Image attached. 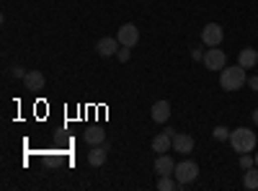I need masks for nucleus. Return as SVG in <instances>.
<instances>
[{
	"instance_id": "393cba45",
	"label": "nucleus",
	"mask_w": 258,
	"mask_h": 191,
	"mask_svg": "<svg viewBox=\"0 0 258 191\" xmlns=\"http://www.w3.org/2000/svg\"><path fill=\"white\" fill-rule=\"evenodd\" d=\"M253 158H255V165H258V153H255V155H253Z\"/></svg>"
},
{
	"instance_id": "6e6552de",
	"label": "nucleus",
	"mask_w": 258,
	"mask_h": 191,
	"mask_svg": "<svg viewBox=\"0 0 258 191\" xmlns=\"http://www.w3.org/2000/svg\"><path fill=\"white\" fill-rule=\"evenodd\" d=\"M150 116H153L155 124H168V119H170V103L168 101H155L153 109H150Z\"/></svg>"
},
{
	"instance_id": "f257e3e1",
	"label": "nucleus",
	"mask_w": 258,
	"mask_h": 191,
	"mask_svg": "<svg viewBox=\"0 0 258 191\" xmlns=\"http://www.w3.org/2000/svg\"><path fill=\"white\" fill-rule=\"evenodd\" d=\"M248 83L245 78V68L243 65H225L220 70V86L222 91H240Z\"/></svg>"
},
{
	"instance_id": "f8f14e48",
	"label": "nucleus",
	"mask_w": 258,
	"mask_h": 191,
	"mask_svg": "<svg viewBox=\"0 0 258 191\" xmlns=\"http://www.w3.org/2000/svg\"><path fill=\"white\" fill-rule=\"evenodd\" d=\"M238 65H243L245 70L255 68V65H258V52H255V49H250V47L240 49V54H238Z\"/></svg>"
},
{
	"instance_id": "4468645a",
	"label": "nucleus",
	"mask_w": 258,
	"mask_h": 191,
	"mask_svg": "<svg viewBox=\"0 0 258 191\" xmlns=\"http://www.w3.org/2000/svg\"><path fill=\"white\" fill-rule=\"evenodd\" d=\"M106 147L103 145H96V147H91V153H88V163L93 165V168H101L103 163H106Z\"/></svg>"
},
{
	"instance_id": "f3484780",
	"label": "nucleus",
	"mask_w": 258,
	"mask_h": 191,
	"mask_svg": "<svg viewBox=\"0 0 258 191\" xmlns=\"http://www.w3.org/2000/svg\"><path fill=\"white\" fill-rule=\"evenodd\" d=\"M158 188H160V191H176V188H181V186H178L176 176H158Z\"/></svg>"
},
{
	"instance_id": "6ab92c4d",
	"label": "nucleus",
	"mask_w": 258,
	"mask_h": 191,
	"mask_svg": "<svg viewBox=\"0 0 258 191\" xmlns=\"http://www.w3.org/2000/svg\"><path fill=\"white\" fill-rule=\"evenodd\" d=\"M253 165H255V158L248 155V153H243L240 155V168H243V171H248V168H253Z\"/></svg>"
},
{
	"instance_id": "7ed1b4c3",
	"label": "nucleus",
	"mask_w": 258,
	"mask_h": 191,
	"mask_svg": "<svg viewBox=\"0 0 258 191\" xmlns=\"http://www.w3.org/2000/svg\"><path fill=\"white\" fill-rule=\"evenodd\" d=\"M173 176H176L178 186L186 188V186H191L194 181H197V176H199V165L194 163V160H181V163H176Z\"/></svg>"
},
{
	"instance_id": "9b49d317",
	"label": "nucleus",
	"mask_w": 258,
	"mask_h": 191,
	"mask_svg": "<svg viewBox=\"0 0 258 191\" xmlns=\"http://www.w3.org/2000/svg\"><path fill=\"white\" fill-rule=\"evenodd\" d=\"M173 150L181 153V155L191 153V150H194V137H191V135H183V132H176V135H173Z\"/></svg>"
},
{
	"instance_id": "0eeeda50",
	"label": "nucleus",
	"mask_w": 258,
	"mask_h": 191,
	"mask_svg": "<svg viewBox=\"0 0 258 191\" xmlns=\"http://www.w3.org/2000/svg\"><path fill=\"white\" fill-rule=\"evenodd\" d=\"M119 41H116V36H103V39H98V44H96V52L101 54V57H114L116 52H119Z\"/></svg>"
},
{
	"instance_id": "412c9836",
	"label": "nucleus",
	"mask_w": 258,
	"mask_h": 191,
	"mask_svg": "<svg viewBox=\"0 0 258 191\" xmlns=\"http://www.w3.org/2000/svg\"><path fill=\"white\" fill-rule=\"evenodd\" d=\"M116 54H119V62H129V57H132V52H129V47H124V49H119Z\"/></svg>"
},
{
	"instance_id": "5701e85b",
	"label": "nucleus",
	"mask_w": 258,
	"mask_h": 191,
	"mask_svg": "<svg viewBox=\"0 0 258 191\" xmlns=\"http://www.w3.org/2000/svg\"><path fill=\"white\" fill-rule=\"evenodd\" d=\"M248 86H250V88H253V91L258 93V75H253V78H248Z\"/></svg>"
},
{
	"instance_id": "ddd939ff",
	"label": "nucleus",
	"mask_w": 258,
	"mask_h": 191,
	"mask_svg": "<svg viewBox=\"0 0 258 191\" xmlns=\"http://www.w3.org/2000/svg\"><path fill=\"white\" fill-rule=\"evenodd\" d=\"M83 140L88 142L91 147H96V145H103V142H106V132L101 130V126H91V130H85Z\"/></svg>"
},
{
	"instance_id": "b1692460",
	"label": "nucleus",
	"mask_w": 258,
	"mask_h": 191,
	"mask_svg": "<svg viewBox=\"0 0 258 191\" xmlns=\"http://www.w3.org/2000/svg\"><path fill=\"white\" fill-rule=\"evenodd\" d=\"M253 124H255V126H258V109H255V111H253Z\"/></svg>"
},
{
	"instance_id": "20e7f679",
	"label": "nucleus",
	"mask_w": 258,
	"mask_h": 191,
	"mask_svg": "<svg viewBox=\"0 0 258 191\" xmlns=\"http://www.w3.org/2000/svg\"><path fill=\"white\" fill-rule=\"evenodd\" d=\"M225 39V29L220 24H207L202 29V44L204 47H220Z\"/></svg>"
},
{
	"instance_id": "2eb2a0df",
	"label": "nucleus",
	"mask_w": 258,
	"mask_h": 191,
	"mask_svg": "<svg viewBox=\"0 0 258 191\" xmlns=\"http://www.w3.org/2000/svg\"><path fill=\"white\" fill-rule=\"evenodd\" d=\"M170 147H173V137H170V135H158L155 140H153V150L158 153V155H163V153H168L170 150Z\"/></svg>"
},
{
	"instance_id": "423d86ee",
	"label": "nucleus",
	"mask_w": 258,
	"mask_h": 191,
	"mask_svg": "<svg viewBox=\"0 0 258 191\" xmlns=\"http://www.w3.org/2000/svg\"><path fill=\"white\" fill-rule=\"evenodd\" d=\"M116 41L121 47H129L132 49L137 41H140V29L135 26V24H124L121 29H119V34H116Z\"/></svg>"
},
{
	"instance_id": "9d476101",
	"label": "nucleus",
	"mask_w": 258,
	"mask_h": 191,
	"mask_svg": "<svg viewBox=\"0 0 258 191\" xmlns=\"http://www.w3.org/2000/svg\"><path fill=\"white\" fill-rule=\"evenodd\" d=\"M44 83H47V78L41 75L39 70H29V73H26V78H24V88L36 93V91H41V88H44Z\"/></svg>"
},
{
	"instance_id": "4be33fe9",
	"label": "nucleus",
	"mask_w": 258,
	"mask_h": 191,
	"mask_svg": "<svg viewBox=\"0 0 258 191\" xmlns=\"http://www.w3.org/2000/svg\"><path fill=\"white\" fill-rule=\"evenodd\" d=\"M191 57L197 59V62H199V59H204V54H202V47H194V49H191Z\"/></svg>"
},
{
	"instance_id": "aec40b11",
	"label": "nucleus",
	"mask_w": 258,
	"mask_h": 191,
	"mask_svg": "<svg viewBox=\"0 0 258 191\" xmlns=\"http://www.w3.org/2000/svg\"><path fill=\"white\" fill-rule=\"evenodd\" d=\"M11 75L18 78V80H24V78H26V70H24V68H18V65H13V68H11Z\"/></svg>"
},
{
	"instance_id": "f03ea898",
	"label": "nucleus",
	"mask_w": 258,
	"mask_h": 191,
	"mask_svg": "<svg viewBox=\"0 0 258 191\" xmlns=\"http://www.w3.org/2000/svg\"><path fill=\"white\" fill-rule=\"evenodd\" d=\"M255 145H258V137L255 132H250L248 126H238V130H232L230 132V147L235 153H253L255 150Z\"/></svg>"
},
{
	"instance_id": "a211bd4d",
	"label": "nucleus",
	"mask_w": 258,
	"mask_h": 191,
	"mask_svg": "<svg viewBox=\"0 0 258 191\" xmlns=\"http://www.w3.org/2000/svg\"><path fill=\"white\" fill-rule=\"evenodd\" d=\"M212 137L217 140V142H225V140H230V130H227V126H214Z\"/></svg>"
},
{
	"instance_id": "1a4fd4ad",
	"label": "nucleus",
	"mask_w": 258,
	"mask_h": 191,
	"mask_svg": "<svg viewBox=\"0 0 258 191\" xmlns=\"http://www.w3.org/2000/svg\"><path fill=\"white\" fill-rule=\"evenodd\" d=\"M173 171H176V160L170 158L168 153L155 158V173L158 176H173Z\"/></svg>"
},
{
	"instance_id": "dca6fc26",
	"label": "nucleus",
	"mask_w": 258,
	"mask_h": 191,
	"mask_svg": "<svg viewBox=\"0 0 258 191\" xmlns=\"http://www.w3.org/2000/svg\"><path fill=\"white\" fill-rule=\"evenodd\" d=\"M243 186H245L248 191H255V188H258V165L248 168V171L243 173Z\"/></svg>"
},
{
	"instance_id": "39448f33",
	"label": "nucleus",
	"mask_w": 258,
	"mask_h": 191,
	"mask_svg": "<svg viewBox=\"0 0 258 191\" xmlns=\"http://www.w3.org/2000/svg\"><path fill=\"white\" fill-rule=\"evenodd\" d=\"M204 68L207 70H222L225 65H227V54L222 52V49H217V47H209L207 52H204Z\"/></svg>"
}]
</instances>
